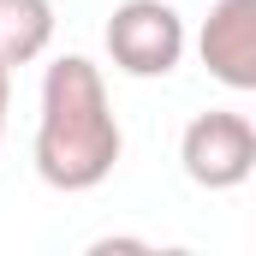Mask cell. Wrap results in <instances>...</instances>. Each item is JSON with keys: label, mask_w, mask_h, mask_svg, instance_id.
<instances>
[{"label": "cell", "mask_w": 256, "mask_h": 256, "mask_svg": "<svg viewBox=\"0 0 256 256\" xmlns=\"http://www.w3.org/2000/svg\"><path fill=\"white\" fill-rule=\"evenodd\" d=\"M126 155V131L114 120L108 78L84 54H60L42 72V114H36V173L54 191H96Z\"/></svg>", "instance_id": "cell-1"}, {"label": "cell", "mask_w": 256, "mask_h": 256, "mask_svg": "<svg viewBox=\"0 0 256 256\" xmlns=\"http://www.w3.org/2000/svg\"><path fill=\"white\" fill-rule=\"evenodd\" d=\"M102 42H108V60L120 66L126 78H167L173 66L185 60L191 36H185L179 6H167V0H120L108 12Z\"/></svg>", "instance_id": "cell-2"}, {"label": "cell", "mask_w": 256, "mask_h": 256, "mask_svg": "<svg viewBox=\"0 0 256 256\" xmlns=\"http://www.w3.org/2000/svg\"><path fill=\"white\" fill-rule=\"evenodd\" d=\"M179 161H185V179L202 191H238L256 173V126L250 114L238 108H208L196 114L185 137H179Z\"/></svg>", "instance_id": "cell-3"}, {"label": "cell", "mask_w": 256, "mask_h": 256, "mask_svg": "<svg viewBox=\"0 0 256 256\" xmlns=\"http://www.w3.org/2000/svg\"><path fill=\"white\" fill-rule=\"evenodd\" d=\"M196 54L214 84L226 90H256V0H214L196 36Z\"/></svg>", "instance_id": "cell-4"}, {"label": "cell", "mask_w": 256, "mask_h": 256, "mask_svg": "<svg viewBox=\"0 0 256 256\" xmlns=\"http://www.w3.org/2000/svg\"><path fill=\"white\" fill-rule=\"evenodd\" d=\"M54 42V0H0V60L30 66Z\"/></svg>", "instance_id": "cell-5"}, {"label": "cell", "mask_w": 256, "mask_h": 256, "mask_svg": "<svg viewBox=\"0 0 256 256\" xmlns=\"http://www.w3.org/2000/svg\"><path fill=\"white\" fill-rule=\"evenodd\" d=\"M6 114H12V66L0 60V137H6Z\"/></svg>", "instance_id": "cell-6"}]
</instances>
